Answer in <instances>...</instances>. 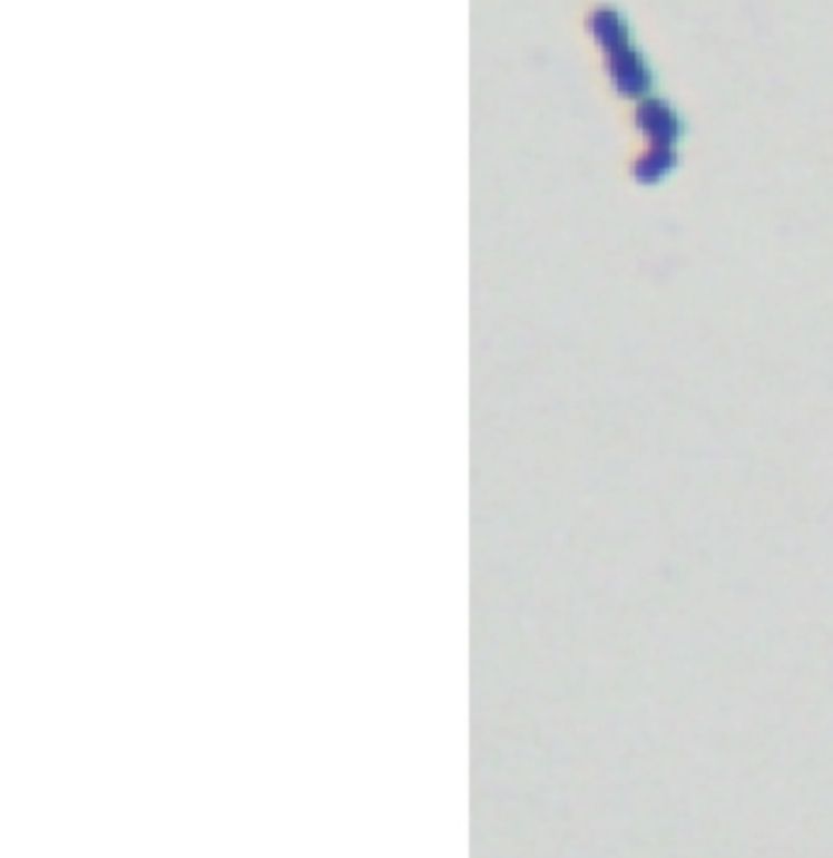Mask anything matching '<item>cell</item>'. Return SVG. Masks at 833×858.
I'll return each mask as SVG.
<instances>
[{
	"instance_id": "1",
	"label": "cell",
	"mask_w": 833,
	"mask_h": 858,
	"mask_svg": "<svg viewBox=\"0 0 833 858\" xmlns=\"http://www.w3.org/2000/svg\"><path fill=\"white\" fill-rule=\"evenodd\" d=\"M611 71L616 88L626 96H640L650 88V74L636 52L626 47L611 49Z\"/></svg>"
},
{
	"instance_id": "3",
	"label": "cell",
	"mask_w": 833,
	"mask_h": 858,
	"mask_svg": "<svg viewBox=\"0 0 833 858\" xmlns=\"http://www.w3.org/2000/svg\"><path fill=\"white\" fill-rule=\"evenodd\" d=\"M673 164H675L673 149H670V147H665V145H655L653 153H650L646 159H640V162H638L636 176H638L640 182L653 184V182L663 179V176L673 169Z\"/></svg>"
},
{
	"instance_id": "2",
	"label": "cell",
	"mask_w": 833,
	"mask_h": 858,
	"mask_svg": "<svg viewBox=\"0 0 833 858\" xmlns=\"http://www.w3.org/2000/svg\"><path fill=\"white\" fill-rule=\"evenodd\" d=\"M638 128L646 133L655 145H665L670 147L673 140L679 133V123L675 118V113L667 108L663 100H648L638 108Z\"/></svg>"
},
{
	"instance_id": "4",
	"label": "cell",
	"mask_w": 833,
	"mask_h": 858,
	"mask_svg": "<svg viewBox=\"0 0 833 858\" xmlns=\"http://www.w3.org/2000/svg\"><path fill=\"white\" fill-rule=\"evenodd\" d=\"M591 28H595V35L599 37V42L609 49V52L611 49H618V47L626 45V25L611 10L597 12Z\"/></svg>"
}]
</instances>
